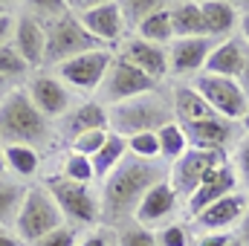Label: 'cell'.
<instances>
[{"label": "cell", "mask_w": 249, "mask_h": 246, "mask_svg": "<svg viewBox=\"0 0 249 246\" xmlns=\"http://www.w3.org/2000/svg\"><path fill=\"white\" fill-rule=\"evenodd\" d=\"M168 162L165 159H139L127 154L122 162L105 177L99 200H102V226L119 229L136 217V209L142 197L157 183L168 180Z\"/></svg>", "instance_id": "obj_1"}, {"label": "cell", "mask_w": 249, "mask_h": 246, "mask_svg": "<svg viewBox=\"0 0 249 246\" xmlns=\"http://www.w3.org/2000/svg\"><path fill=\"white\" fill-rule=\"evenodd\" d=\"M55 124L50 122L26 96L23 87H15L0 102V142L3 145H29L35 151L55 145Z\"/></svg>", "instance_id": "obj_2"}, {"label": "cell", "mask_w": 249, "mask_h": 246, "mask_svg": "<svg viewBox=\"0 0 249 246\" xmlns=\"http://www.w3.org/2000/svg\"><path fill=\"white\" fill-rule=\"evenodd\" d=\"M171 122H177V119H174L168 87L151 90L145 96H136L130 102L107 107V127H110V133H116L122 139H130L136 133H157Z\"/></svg>", "instance_id": "obj_3"}, {"label": "cell", "mask_w": 249, "mask_h": 246, "mask_svg": "<svg viewBox=\"0 0 249 246\" xmlns=\"http://www.w3.org/2000/svg\"><path fill=\"white\" fill-rule=\"evenodd\" d=\"M64 214L58 209V203L53 200V194L47 191V185H32L26 188V197H23V206L18 211V220H15V235L23 241L26 246H32L35 241L47 238L50 232L61 229Z\"/></svg>", "instance_id": "obj_4"}, {"label": "cell", "mask_w": 249, "mask_h": 246, "mask_svg": "<svg viewBox=\"0 0 249 246\" xmlns=\"http://www.w3.org/2000/svg\"><path fill=\"white\" fill-rule=\"evenodd\" d=\"M47 191L58 203L64 220L70 226L84 229V232L102 226V200H99V191L93 185L72 183V180H64L58 174V177H53L47 183Z\"/></svg>", "instance_id": "obj_5"}, {"label": "cell", "mask_w": 249, "mask_h": 246, "mask_svg": "<svg viewBox=\"0 0 249 246\" xmlns=\"http://www.w3.org/2000/svg\"><path fill=\"white\" fill-rule=\"evenodd\" d=\"M93 50H107L102 41H96L84 26L81 20L67 12L61 18L50 20L47 23V53H44V67L55 70L58 64L70 61V58H78L84 53H93Z\"/></svg>", "instance_id": "obj_6"}, {"label": "cell", "mask_w": 249, "mask_h": 246, "mask_svg": "<svg viewBox=\"0 0 249 246\" xmlns=\"http://www.w3.org/2000/svg\"><path fill=\"white\" fill-rule=\"evenodd\" d=\"M70 12L81 20V26L102 41L107 50H119L127 38V26L122 20V9L116 0H102V3H70Z\"/></svg>", "instance_id": "obj_7"}, {"label": "cell", "mask_w": 249, "mask_h": 246, "mask_svg": "<svg viewBox=\"0 0 249 246\" xmlns=\"http://www.w3.org/2000/svg\"><path fill=\"white\" fill-rule=\"evenodd\" d=\"M162 84H157L154 78H148L142 70H136L133 64H127L122 55H113L110 61V70L96 93V102H102L105 107L110 105H122V102H130L136 96H145L151 90H160Z\"/></svg>", "instance_id": "obj_8"}, {"label": "cell", "mask_w": 249, "mask_h": 246, "mask_svg": "<svg viewBox=\"0 0 249 246\" xmlns=\"http://www.w3.org/2000/svg\"><path fill=\"white\" fill-rule=\"evenodd\" d=\"M113 50H93V53H84L78 58H70V61L58 64L53 72L61 78L64 84L72 90V93H87L96 99L107 70H110V61H113Z\"/></svg>", "instance_id": "obj_9"}, {"label": "cell", "mask_w": 249, "mask_h": 246, "mask_svg": "<svg viewBox=\"0 0 249 246\" xmlns=\"http://www.w3.org/2000/svg\"><path fill=\"white\" fill-rule=\"evenodd\" d=\"M26 96L32 99V105L55 124L64 113H70L78 102H75V93L64 84L55 72H47V70H38L26 78Z\"/></svg>", "instance_id": "obj_10"}, {"label": "cell", "mask_w": 249, "mask_h": 246, "mask_svg": "<svg viewBox=\"0 0 249 246\" xmlns=\"http://www.w3.org/2000/svg\"><path fill=\"white\" fill-rule=\"evenodd\" d=\"M191 84L200 90V96L209 102V107L232 122H241L249 110V99L244 96L241 84L235 78H220L212 72H200L197 78H191Z\"/></svg>", "instance_id": "obj_11"}, {"label": "cell", "mask_w": 249, "mask_h": 246, "mask_svg": "<svg viewBox=\"0 0 249 246\" xmlns=\"http://www.w3.org/2000/svg\"><path fill=\"white\" fill-rule=\"evenodd\" d=\"M188 139V148H200V151H212L220 157H232V151L238 148V142L244 139V127L241 122L223 119V116H212L203 122H191L183 124Z\"/></svg>", "instance_id": "obj_12"}, {"label": "cell", "mask_w": 249, "mask_h": 246, "mask_svg": "<svg viewBox=\"0 0 249 246\" xmlns=\"http://www.w3.org/2000/svg\"><path fill=\"white\" fill-rule=\"evenodd\" d=\"M223 162H226V157L212 154V151H200V148H188L180 159L171 162L168 180H171V185H174V191L183 197V206H186L188 197L200 188V183L206 180V174L214 171V168L223 165Z\"/></svg>", "instance_id": "obj_13"}, {"label": "cell", "mask_w": 249, "mask_h": 246, "mask_svg": "<svg viewBox=\"0 0 249 246\" xmlns=\"http://www.w3.org/2000/svg\"><path fill=\"white\" fill-rule=\"evenodd\" d=\"M214 38H174L168 44V72L174 81L197 78L214 50Z\"/></svg>", "instance_id": "obj_14"}, {"label": "cell", "mask_w": 249, "mask_h": 246, "mask_svg": "<svg viewBox=\"0 0 249 246\" xmlns=\"http://www.w3.org/2000/svg\"><path fill=\"white\" fill-rule=\"evenodd\" d=\"M235 191H244V188L238 183V174H235L232 162L226 159L223 165H217L214 171L206 174V180L200 183V188L186 200L183 211H186V217L191 220V217H197L200 211H206L212 203H217V200H223V197H229V194H235Z\"/></svg>", "instance_id": "obj_15"}, {"label": "cell", "mask_w": 249, "mask_h": 246, "mask_svg": "<svg viewBox=\"0 0 249 246\" xmlns=\"http://www.w3.org/2000/svg\"><path fill=\"white\" fill-rule=\"evenodd\" d=\"M249 194L247 191H235L217 203H212L206 211H200L197 217H191V229L194 232H238L244 214H247Z\"/></svg>", "instance_id": "obj_16"}, {"label": "cell", "mask_w": 249, "mask_h": 246, "mask_svg": "<svg viewBox=\"0 0 249 246\" xmlns=\"http://www.w3.org/2000/svg\"><path fill=\"white\" fill-rule=\"evenodd\" d=\"M180 209H183V197L174 191L171 180H162V183H157L142 197L133 220L142 223V226H148V229H160L165 223H174V214Z\"/></svg>", "instance_id": "obj_17"}, {"label": "cell", "mask_w": 249, "mask_h": 246, "mask_svg": "<svg viewBox=\"0 0 249 246\" xmlns=\"http://www.w3.org/2000/svg\"><path fill=\"white\" fill-rule=\"evenodd\" d=\"M116 55H122L124 61L133 64L136 70H142L157 84L165 81V78H171V72H168V47L142 41L139 35H127L122 41V47L116 50Z\"/></svg>", "instance_id": "obj_18"}, {"label": "cell", "mask_w": 249, "mask_h": 246, "mask_svg": "<svg viewBox=\"0 0 249 246\" xmlns=\"http://www.w3.org/2000/svg\"><path fill=\"white\" fill-rule=\"evenodd\" d=\"M102 127H107V107L96 99H87V102H78L70 113H64L55 122V136L64 142H72L75 136L87 130H102Z\"/></svg>", "instance_id": "obj_19"}, {"label": "cell", "mask_w": 249, "mask_h": 246, "mask_svg": "<svg viewBox=\"0 0 249 246\" xmlns=\"http://www.w3.org/2000/svg\"><path fill=\"white\" fill-rule=\"evenodd\" d=\"M15 50L23 55V61L29 64L35 72L44 70V53H47V26L41 20H35L32 15L20 12L15 18V35H12Z\"/></svg>", "instance_id": "obj_20"}, {"label": "cell", "mask_w": 249, "mask_h": 246, "mask_svg": "<svg viewBox=\"0 0 249 246\" xmlns=\"http://www.w3.org/2000/svg\"><path fill=\"white\" fill-rule=\"evenodd\" d=\"M247 64H249V44L241 35H232V38L214 44V50H212V55H209L203 72H212V75L235 78L238 81Z\"/></svg>", "instance_id": "obj_21"}, {"label": "cell", "mask_w": 249, "mask_h": 246, "mask_svg": "<svg viewBox=\"0 0 249 246\" xmlns=\"http://www.w3.org/2000/svg\"><path fill=\"white\" fill-rule=\"evenodd\" d=\"M168 96H171V107H174V119L180 124H191V122H203V119H212L217 116L209 102L200 96V90L191 84V81H174L168 87Z\"/></svg>", "instance_id": "obj_22"}, {"label": "cell", "mask_w": 249, "mask_h": 246, "mask_svg": "<svg viewBox=\"0 0 249 246\" xmlns=\"http://www.w3.org/2000/svg\"><path fill=\"white\" fill-rule=\"evenodd\" d=\"M203 20H206V38L226 41L238 35L241 26V3L229 0H203Z\"/></svg>", "instance_id": "obj_23"}, {"label": "cell", "mask_w": 249, "mask_h": 246, "mask_svg": "<svg viewBox=\"0 0 249 246\" xmlns=\"http://www.w3.org/2000/svg\"><path fill=\"white\" fill-rule=\"evenodd\" d=\"M168 15H171L174 38H206L203 6H200L197 0H177V3H168Z\"/></svg>", "instance_id": "obj_24"}, {"label": "cell", "mask_w": 249, "mask_h": 246, "mask_svg": "<svg viewBox=\"0 0 249 246\" xmlns=\"http://www.w3.org/2000/svg\"><path fill=\"white\" fill-rule=\"evenodd\" d=\"M124 157H127V139L116 136V133H110L107 142H105V148H102L96 157H90V162H93V174H96V183H105V177L122 162Z\"/></svg>", "instance_id": "obj_25"}, {"label": "cell", "mask_w": 249, "mask_h": 246, "mask_svg": "<svg viewBox=\"0 0 249 246\" xmlns=\"http://www.w3.org/2000/svg\"><path fill=\"white\" fill-rule=\"evenodd\" d=\"M6 154V168L18 177H35L41 168V151L29 148V145H3Z\"/></svg>", "instance_id": "obj_26"}, {"label": "cell", "mask_w": 249, "mask_h": 246, "mask_svg": "<svg viewBox=\"0 0 249 246\" xmlns=\"http://www.w3.org/2000/svg\"><path fill=\"white\" fill-rule=\"evenodd\" d=\"M133 35H139L142 41H151V44H160V47H168L174 41V29H171V15H168V3H162V9H157Z\"/></svg>", "instance_id": "obj_27"}, {"label": "cell", "mask_w": 249, "mask_h": 246, "mask_svg": "<svg viewBox=\"0 0 249 246\" xmlns=\"http://www.w3.org/2000/svg\"><path fill=\"white\" fill-rule=\"evenodd\" d=\"M23 197H26V185L0 177V226H9V223L15 226L18 211L23 206Z\"/></svg>", "instance_id": "obj_28"}, {"label": "cell", "mask_w": 249, "mask_h": 246, "mask_svg": "<svg viewBox=\"0 0 249 246\" xmlns=\"http://www.w3.org/2000/svg\"><path fill=\"white\" fill-rule=\"evenodd\" d=\"M157 136H160V154H162V159H165L168 165H171L174 159H180V157L188 151L186 130H183V124L180 122L165 124L162 130H157Z\"/></svg>", "instance_id": "obj_29"}, {"label": "cell", "mask_w": 249, "mask_h": 246, "mask_svg": "<svg viewBox=\"0 0 249 246\" xmlns=\"http://www.w3.org/2000/svg\"><path fill=\"white\" fill-rule=\"evenodd\" d=\"M165 0H119V9H122V20L127 26V35H133L157 9H162Z\"/></svg>", "instance_id": "obj_30"}, {"label": "cell", "mask_w": 249, "mask_h": 246, "mask_svg": "<svg viewBox=\"0 0 249 246\" xmlns=\"http://www.w3.org/2000/svg\"><path fill=\"white\" fill-rule=\"evenodd\" d=\"M61 177L64 180H72V183L93 185L96 183V174H93L90 157H81V154H75V151H67V157L61 159Z\"/></svg>", "instance_id": "obj_31"}, {"label": "cell", "mask_w": 249, "mask_h": 246, "mask_svg": "<svg viewBox=\"0 0 249 246\" xmlns=\"http://www.w3.org/2000/svg\"><path fill=\"white\" fill-rule=\"evenodd\" d=\"M113 235H116V246H157V229H148L136 220L113 229Z\"/></svg>", "instance_id": "obj_32"}, {"label": "cell", "mask_w": 249, "mask_h": 246, "mask_svg": "<svg viewBox=\"0 0 249 246\" xmlns=\"http://www.w3.org/2000/svg\"><path fill=\"white\" fill-rule=\"evenodd\" d=\"M20 12L32 15L35 20H41L47 26L50 20H55V18H61V15L70 12V3H64V0H29V3L20 6Z\"/></svg>", "instance_id": "obj_33"}, {"label": "cell", "mask_w": 249, "mask_h": 246, "mask_svg": "<svg viewBox=\"0 0 249 246\" xmlns=\"http://www.w3.org/2000/svg\"><path fill=\"white\" fill-rule=\"evenodd\" d=\"M32 67L23 61V55L15 50V44H6L0 47V78L3 81H12V78H23Z\"/></svg>", "instance_id": "obj_34"}, {"label": "cell", "mask_w": 249, "mask_h": 246, "mask_svg": "<svg viewBox=\"0 0 249 246\" xmlns=\"http://www.w3.org/2000/svg\"><path fill=\"white\" fill-rule=\"evenodd\" d=\"M194 244V229L186 226L183 220L165 223L157 229V246H191Z\"/></svg>", "instance_id": "obj_35"}, {"label": "cell", "mask_w": 249, "mask_h": 246, "mask_svg": "<svg viewBox=\"0 0 249 246\" xmlns=\"http://www.w3.org/2000/svg\"><path fill=\"white\" fill-rule=\"evenodd\" d=\"M107 136H110L107 127H102V130H87V133H81V136H75V139L70 142V151H75V154H81V157H96V154L105 148Z\"/></svg>", "instance_id": "obj_36"}, {"label": "cell", "mask_w": 249, "mask_h": 246, "mask_svg": "<svg viewBox=\"0 0 249 246\" xmlns=\"http://www.w3.org/2000/svg\"><path fill=\"white\" fill-rule=\"evenodd\" d=\"M127 154L139 159H162L160 154V136L157 133H136L127 139Z\"/></svg>", "instance_id": "obj_37"}, {"label": "cell", "mask_w": 249, "mask_h": 246, "mask_svg": "<svg viewBox=\"0 0 249 246\" xmlns=\"http://www.w3.org/2000/svg\"><path fill=\"white\" fill-rule=\"evenodd\" d=\"M229 162H232V168H235V174H238L241 188L249 194V133H244V139H241L238 148L232 151Z\"/></svg>", "instance_id": "obj_38"}, {"label": "cell", "mask_w": 249, "mask_h": 246, "mask_svg": "<svg viewBox=\"0 0 249 246\" xmlns=\"http://www.w3.org/2000/svg\"><path fill=\"white\" fill-rule=\"evenodd\" d=\"M78 238H81V229H75V226H70V223H64L61 229H55V232H50L47 238H41V241H35L32 246H78Z\"/></svg>", "instance_id": "obj_39"}, {"label": "cell", "mask_w": 249, "mask_h": 246, "mask_svg": "<svg viewBox=\"0 0 249 246\" xmlns=\"http://www.w3.org/2000/svg\"><path fill=\"white\" fill-rule=\"evenodd\" d=\"M78 246H116V235H113V229H107V226H96V229L81 232Z\"/></svg>", "instance_id": "obj_40"}, {"label": "cell", "mask_w": 249, "mask_h": 246, "mask_svg": "<svg viewBox=\"0 0 249 246\" xmlns=\"http://www.w3.org/2000/svg\"><path fill=\"white\" fill-rule=\"evenodd\" d=\"M238 232H194L191 246H229Z\"/></svg>", "instance_id": "obj_41"}, {"label": "cell", "mask_w": 249, "mask_h": 246, "mask_svg": "<svg viewBox=\"0 0 249 246\" xmlns=\"http://www.w3.org/2000/svg\"><path fill=\"white\" fill-rule=\"evenodd\" d=\"M15 18H18V15H12V12L0 15V47L12 44V35H15Z\"/></svg>", "instance_id": "obj_42"}, {"label": "cell", "mask_w": 249, "mask_h": 246, "mask_svg": "<svg viewBox=\"0 0 249 246\" xmlns=\"http://www.w3.org/2000/svg\"><path fill=\"white\" fill-rule=\"evenodd\" d=\"M0 246H26L15 232H9L6 226H0Z\"/></svg>", "instance_id": "obj_43"}, {"label": "cell", "mask_w": 249, "mask_h": 246, "mask_svg": "<svg viewBox=\"0 0 249 246\" xmlns=\"http://www.w3.org/2000/svg\"><path fill=\"white\" fill-rule=\"evenodd\" d=\"M238 35L249 44V3L241 6V26H238Z\"/></svg>", "instance_id": "obj_44"}, {"label": "cell", "mask_w": 249, "mask_h": 246, "mask_svg": "<svg viewBox=\"0 0 249 246\" xmlns=\"http://www.w3.org/2000/svg\"><path fill=\"white\" fill-rule=\"evenodd\" d=\"M238 238L249 246V203H247V214H244V220H241V226H238Z\"/></svg>", "instance_id": "obj_45"}, {"label": "cell", "mask_w": 249, "mask_h": 246, "mask_svg": "<svg viewBox=\"0 0 249 246\" xmlns=\"http://www.w3.org/2000/svg\"><path fill=\"white\" fill-rule=\"evenodd\" d=\"M238 84H241V90H244V96L249 99V64L244 67V72H241V78H238Z\"/></svg>", "instance_id": "obj_46"}, {"label": "cell", "mask_w": 249, "mask_h": 246, "mask_svg": "<svg viewBox=\"0 0 249 246\" xmlns=\"http://www.w3.org/2000/svg\"><path fill=\"white\" fill-rule=\"evenodd\" d=\"M0 174H6V154H3V142H0Z\"/></svg>", "instance_id": "obj_47"}, {"label": "cell", "mask_w": 249, "mask_h": 246, "mask_svg": "<svg viewBox=\"0 0 249 246\" xmlns=\"http://www.w3.org/2000/svg\"><path fill=\"white\" fill-rule=\"evenodd\" d=\"M241 127H244V133H249V110H247V116L241 119Z\"/></svg>", "instance_id": "obj_48"}, {"label": "cell", "mask_w": 249, "mask_h": 246, "mask_svg": "<svg viewBox=\"0 0 249 246\" xmlns=\"http://www.w3.org/2000/svg\"><path fill=\"white\" fill-rule=\"evenodd\" d=\"M6 12H12V6H9V3H3V0H0V15H6Z\"/></svg>", "instance_id": "obj_49"}, {"label": "cell", "mask_w": 249, "mask_h": 246, "mask_svg": "<svg viewBox=\"0 0 249 246\" xmlns=\"http://www.w3.org/2000/svg\"><path fill=\"white\" fill-rule=\"evenodd\" d=\"M229 246H247V244H244V241H241V238L235 235V238H232V244H229Z\"/></svg>", "instance_id": "obj_50"}, {"label": "cell", "mask_w": 249, "mask_h": 246, "mask_svg": "<svg viewBox=\"0 0 249 246\" xmlns=\"http://www.w3.org/2000/svg\"><path fill=\"white\" fill-rule=\"evenodd\" d=\"M6 84H9V81H3V78H0V90H6Z\"/></svg>", "instance_id": "obj_51"}]
</instances>
